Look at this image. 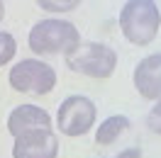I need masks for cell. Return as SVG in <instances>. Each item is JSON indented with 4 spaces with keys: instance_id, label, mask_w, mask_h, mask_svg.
Segmentation results:
<instances>
[{
    "instance_id": "7c38bea8",
    "label": "cell",
    "mask_w": 161,
    "mask_h": 158,
    "mask_svg": "<svg viewBox=\"0 0 161 158\" xmlns=\"http://www.w3.org/2000/svg\"><path fill=\"white\" fill-rule=\"evenodd\" d=\"M80 3L78 0H66V3H49V0H42L39 8H44V10L49 12H69V10H76Z\"/></svg>"
},
{
    "instance_id": "8fae6325",
    "label": "cell",
    "mask_w": 161,
    "mask_h": 158,
    "mask_svg": "<svg viewBox=\"0 0 161 158\" xmlns=\"http://www.w3.org/2000/svg\"><path fill=\"white\" fill-rule=\"evenodd\" d=\"M147 127H149V131H154V134L161 136V100H156V105L149 109V114H147Z\"/></svg>"
},
{
    "instance_id": "5bb4252c",
    "label": "cell",
    "mask_w": 161,
    "mask_h": 158,
    "mask_svg": "<svg viewBox=\"0 0 161 158\" xmlns=\"http://www.w3.org/2000/svg\"><path fill=\"white\" fill-rule=\"evenodd\" d=\"M3 15H5V5L0 3V20H3Z\"/></svg>"
},
{
    "instance_id": "7a4b0ae2",
    "label": "cell",
    "mask_w": 161,
    "mask_h": 158,
    "mask_svg": "<svg viewBox=\"0 0 161 158\" xmlns=\"http://www.w3.org/2000/svg\"><path fill=\"white\" fill-rule=\"evenodd\" d=\"M66 68L78 76L105 80L117 68V51L100 41H78V46L66 54Z\"/></svg>"
},
{
    "instance_id": "ba28073f",
    "label": "cell",
    "mask_w": 161,
    "mask_h": 158,
    "mask_svg": "<svg viewBox=\"0 0 161 158\" xmlns=\"http://www.w3.org/2000/svg\"><path fill=\"white\" fill-rule=\"evenodd\" d=\"M37 129H51V114L39 105H20L8 117V131L12 136H20Z\"/></svg>"
},
{
    "instance_id": "6da1fadb",
    "label": "cell",
    "mask_w": 161,
    "mask_h": 158,
    "mask_svg": "<svg viewBox=\"0 0 161 158\" xmlns=\"http://www.w3.org/2000/svg\"><path fill=\"white\" fill-rule=\"evenodd\" d=\"M161 27V12L154 0H130L120 10L122 37L134 46H147L156 39Z\"/></svg>"
},
{
    "instance_id": "9c48e42d",
    "label": "cell",
    "mask_w": 161,
    "mask_h": 158,
    "mask_svg": "<svg viewBox=\"0 0 161 158\" xmlns=\"http://www.w3.org/2000/svg\"><path fill=\"white\" fill-rule=\"evenodd\" d=\"M130 124H132V122L125 117V114H112V117H108L100 127L95 129V144H98V146L117 144L122 134L130 131Z\"/></svg>"
},
{
    "instance_id": "4fadbf2b",
    "label": "cell",
    "mask_w": 161,
    "mask_h": 158,
    "mask_svg": "<svg viewBox=\"0 0 161 158\" xmlns=\"http://www.w3.org/2000/svg\"><path fill=\"white\" fill-rule=\"evenodd\" d=\"M115 158H142V148L139 146H130V148H125L120 156H115Z\"/></svg>"
},
{
    "instance_id": "8992f818",
    "label": "cell",
    "mask_w": 161,
    "mask_h": 158,
    "mask_svg": "<svg viewBox=\"0 0 161 158\" xmlns=\"http://www.w3.org/2000/svg\"><path fill=\"white\" fill-rule=\"evenodd\" d=\"M59 156V139L51 129H37L15 136L12 158H56Z\"/></svg>"
},
{
    "instance_id": "52a82bcc",
    "label": "cell",
    "mask_w": 161,
    "mask_h": 158,
    "mask_svg": "<svg viewBox=\"0 0 161 158\" xmlns=\"http://www.w3.org/2000/svg\"><path fill=\"white\" fill-rule=\"evenodd\" d=\"M132 83L144 100H161V54H149L134 66Z\"/></svg>"
},
{
    "instance_id": "277c9868",
    "label": "cell",
    "mask_w": 161,
    "mask_h": 158,
    "mask_svg": "<svg viewBox=\"0 0 161 158\" xmlns=\"http://www.w3.org/2000/svg\"><path fill=\"white\" fill-rule=\"evenodd\" d=\"M10 85L17 92L30 95H49L56 85V71L47 61L39 59H22L10 68Z\"/></svg>"
},
{
    "instance_id": "3957f363",
    "label": "cell",
    "mask_w": 161,
    "mask_h": 158,
    "mask_svg": "<svg viewBox=\"0 0 161 158\" xmlns=\"http://www.w3.org/2000/svg\"><path fill=\"white\" fill-rule=\"evenodd\" d=\"M80 41L78 29L66 20H39L30 32V49L39 56H56L69 54Z\"/></svg>"
},
{
    "instance_id": "5b68a950",
    "label": "cell",
    "mask_w": 161,
    "mask_h": 158,
    "mask_svg": "<svg viewBox=\"0 0 161 158\" xmlns=\"http://www.w3.org/2000/svg\"><path fill=\"white\" fill-rule=\"evenodd\" d=\"M98 107L91 97L86 95H71L59 105L56 112V127L66 136H83L88 134L91 127L95 124Z\"/></svg>"
},
{
    "instance_id": "30bf717a",
    "label": "cell",
    "mask_w": 161,
    "mask_h": 158,
    "mask_svg": "<svg viewBox=\"0 0 161 158\" xmlns=\"http://www.w3.org/2000/svg\"><path fill=\"white\" fill-rule=\"evenodd\" d=\"M15 54H17V41H15V37H12L10 32L0 29V68L10 63V61L15 59Z\"/></svg>"
}]
</instances>
